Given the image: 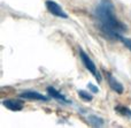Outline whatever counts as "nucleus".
<instances>
[{"label": "nucleus", "mask_w": 131, "mask_h": 128, "mask_svg": "<svg viewBox=\"0 0 131 128\" xmlns=\"http://www.w3.org/2000/svg\"><path fill=\"white\" fill-rule=\"evenodd\" d=\"M2 105H4L6 109H8V110L14 111V112L21 111L23 107H24L23 102L18 101V99H5V101H2Z\"/></svg>", "instance_id": "423d86ee"}, {"label": "nucleus", "mask_w": 131, "mask_h": 128, "mask_svg": "<svg viewBox=\"0 0 131 128\" xmlns=\"http://www.w3.org/2000/svg\"><path fill=\"white\" fill-rule=\"evenodd\" d=\"M47 94L50 95L51 97H53V98L58 99V101H60V102H63V103H67V104L70 103V101L64 96V95H62L61 92L58 91V90L55 89V88H53V87H48L47 88Z\"/></svg>", "instance_id": "0eeeda50"}, {"label": "nucleus", "mask_w": 131, "mask_h": 128, "mask_svg": "<svg viewBox=\"0 0 131 128\" xmlns=\"http://www.w3.org/2000/svg\"><path fill=\"white\" fill-rule=\"evenodd\" d=\"M88 88L93 92V94H97V92L99 91V88H98L97 85H94L93 83H89V84H88Z\"/></svg>", "instance_id": "f8f14e48"}, {"label": "nucleus", "mask_w": 131, "mask_h": 128, "mask_svg": "<svg viewBox=\"0 0 131 128\" xmlns=\"http://www.w3.org/2000/svg\"><path fill=\"white\" fill-rule=\"evenodd\" d=\"M79 57H81L82 62H83V65L85 66V68L88 69L93 76H94L95 80H97V82L98 83L101 82V76H100L99 72H98L97 67H95V65H94V62L91 60V58L89 57L88 53H86L85 51H83V48H79Z\"/></svg>", "instance_id": "f03ea898"}, {"label": "nucleus", "mask_w": 131, "mask_h": 128, "mask_svg": "<svg viewBox=\"0 0 131 128\" xmlns=\"http://www.w3.org/2000/svg\"><path fill=\"white\" fill-rule=\"evenodd\" d=\"M105 74H106V78H107V82H108V85L111 87L112 90H114V91L116 92V94L118 95H122L123 92H124V88H123L122 83L120 82V81H117L115 77H114V75L112 73H108V72H105Z\"/></svg>", "instance_id": "20e7f679"}, {"label": "nucleus", "mask_w": 131, "mask_h": 128, "mask_svg": "<svg viewBox=\"0 0 131 128\" xmlns=\"http://www.w3.org/2000/svg\"><path fill=\"white\" fill-rule=\"evenodd\" d=\"M88 120L90 121V124L92 125V126H97V127H99V126H101V125L104 124V120H102L101 118L97 117V115H89Z\"/></svg>", "instance_id": "1a4fd4ad"}, {"label": "nucleus", "mask_w": 131, "mask_h": 128, "mask_svg": "<svg viewBox=\"0 0 131 128\" xmlns=\"http://www.w3.org/2000/svg\"><path fill=\"white\" fill-rule=\"evenodd\" d=\"M115 111L121 115H124L127 118H131V110L127 106H123V105H117L115 107Z\"/></svg>", "instance_id": "6e6552de"}, {"label": "nucleus", "mask_w": 131, "mask_h": 128, "mask_svg": "<svg viewBox=\"0 0 131 128\" xmlns=\"http://www.w3.org/2000/svg\"><path fill=\"white\" fill-rule=\"evenodd\" d=\"M20 97L28 101H40V102H47L48 97L44 96V95L39 94L37 91H31V90H28V91H23L20 94Z\"/></svg>", "instance_id": "39448f33"}, {"label": "nucleus", "mask_w": 131, "mask_h": 128, "mask_svg": "<svg viewBox=\"0 0 131 128\" xmlns=\"http://www.w3.org/2000/svg\"><path fill=\"white\" fill-rule=\"evenodd\" d=\"M118 41H121L122 42L123 44H124L125 46H127L128 48H129V50L131 51V38H125V37H123L122 35H120V36H118Z\"/></svg>", "instance_id": "9b49d317"}, {"label": "nucleus", "mask_w": 131, "mask_h": 128, "mask_svg": "<svg viewBox=\"0 0 131 128\" xmlns=\"http://www.w3.org/2000/svg\"><path fill=\"white\" fill-rule=\"evenodd\" d=\"M94 16L100 30L111 38H118L122 32L127 31L125 24L116 17L114 5L111 0H100L95 7Z\"/></svg>", "instance_id": "f257e3e1"}, {"label": "nucleus", "mask_w": 131, "mask_h": 128, "mask_svg": "<svg viewBox=\"0 0 131 128\" xmlns=\"http://www.w3.org/2000/svg\"><path fill=\"white\" fill-rule=\"evenodd\" d=\"M78 96L81 99H83L84 102H91L93 99V96L91 94H89L88 91H84V90H78Z\"/></svg>", "instance_id": "9d476101"}, {"label": "nucleus", "mask_w": 131, "mask_h": 128, "mask_svg": "<svg viewBox=\"0 0 131 128\" xmlns=\"http://www.w3.org/2000/svg\"><path fill=\"white\" fill-rule=\"evenodd\" d=\"M45 5H46L47 11L50 12L52 15H54L55 17H60V18H68L69 17V16L64 13L62 7L60 6L59 4H57L55 1H53V0H46Z\"/></svg>", "instance_id": "7ed1b4c3"}]
</instances>
